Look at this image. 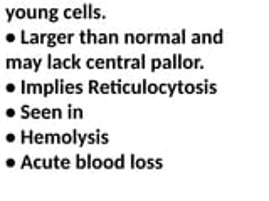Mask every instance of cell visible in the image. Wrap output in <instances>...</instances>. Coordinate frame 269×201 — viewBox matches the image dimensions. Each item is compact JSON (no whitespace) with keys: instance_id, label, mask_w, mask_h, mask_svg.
<instances>
[{"instance_id":"obj_3","label":"cell","mask_w":269,"mask_h":201,"mask_svg":"<svg viewBox=\"0 0 269 201\" xmlns=\"http://www.w3.org/2000/svg\"><path fill=\"white\" fill-rule=\"evenodd\" d=\"M62 143H64V144H69V143H73L74 141V136L73 134H69V133H66V134H62Z\"/></svg>"},{"instance_id":"obj_29","label":"cell","mask_w":269,"mask_h":201,"mask_svg":"<svg viewBox=\"0 0 269 201\" xmlns=\"http://www.w3.org/2000/svg\"><path fill=\"white\" fill-rule=\"evenodd\" d=\"M54 134H46V143H54Z\"/></svg>"},{"instance_id":"obj_4","label":"cell","mask_w":269,"mask_h":201,"mask_svg":"<svg viewBox=\"0 0 269 201\" xmlns=\"http://www.w3.org/2000/svg\"><path fill=\"white\" fill-rule=\"evenodd\" d=\"M73 35H66V34H59L57 35V42H61V44H66V42H71L69 39H71Z\"/></svg>"},{"instance_id":"obj_14","label":"cell","mask_w":269,"mask_h":201,"mask_svg":"<svg viewBox=\"0 0 269 201\" xmlns=\"http://www.w3.org/2000/svg\"><path fill=\"white\" fill-rule=\"evenodd\" d=\"M73 15H74V19H81V17H84V12L81 10V9H74Z\"/></svg>"},{"instance_id":"obj_42","label":"cell","mask_w":269,"mask_h":201,"mask_svg":"<svg viewBox=\"0 0 269 201\" xmlns=\"http://www.w3.org/2000/svg\"><path fill=\"white\" fill-rule=\"evenodd\" d=\"M124 91H126V92H128V91H131V89H133V86H131V84H126V86H124Z\"/></svg>"},{"instance_id":"obj_36","label":"cell","mask_w":269,"mask_h":201,"mask_svg":"<svg viewBox=\"0 0 269 201\" xmlns=\"http://www.w3.org/2000/svg\"><path fill=\"white\" fill-rule=\"evenodd\" d=\"M7 40L14 42V40H15V35H14V34H7Z\"/></svg>"},{"instance_id":"obj_41","label":"cell","mask_w":269,"mask_h":201,"mask_svg":"<svg viewBox=\"0 0 269 201\" xmlns=\"http://www.w3.org/2000/svg\"><path fill=\"white\" fill-rule=\"evenodd\" d=\"M76 92H83V86H81V84H76Z\"/></svg>"},{"instance_id":"obj_37","label":"cell","mask_w":269,"mask_h":201,"mask_svg":"<svg viewBox=\"0 0 269 201\" xmlns=\"http://www.w3.org/2000/svg\"><path fill=\"white\" fill-rule=\"evenodd\" d=\"M7 166H9V168H10V166H15V161L12 159V158H9V159H7Z\"/></svg>"},{"instance_id":"obj_34","label":"cell","mask_w":269,"mask_h":201,"mask_svg":"<svg viewBox=\"0 0 269 201\" xmlns=\"http://www.w3.org/2000/svg\"><path fill=\"white\" fill-rule=\"evenodd\" d=\"M7 91H9V92H12V91H15V86H14V84H7Z\"/></svg>"},{"instance_id":"obj_21","label":"cell","mask_w":269,"mask_h":201,"mask_svg":"<svg viewBox=\"0 0 269 201\" xmlns=\"http://www.w3.org/2000/svg\"><path fill=\"white\" fill-rule=\"evenodd\" d=\"M86 66H88V69H94V67H96V61H94V59H88V61H86Z\"/></svg>"},{"instance_id":"obj_24","label":"cell","mask_w":269,"mask_h":201,"mask_svg":"<svg viewBox=\"0 0 269 201\" xmlns=\"http://www.w3.org/2000/svg\"><path fill=\"white\" fill-rule=\"evenodd\" d=\"M98 42H101V44H106V42H108V35H106V34H101V35H98Z\"/></svg>"},{"instance_id":"obj_28","label":"cell","mask_w":269,"mask_h":201,"mask_svg":"<svg viewBox=\"0 0 269 201\" xmlns=\"http://www.w3.org/2000/svg\"><path fill=\"white\" fill-rule=\"evenodd\" d=\"M109 42H111V44H116V42H118V35H116V34H111V35H109Z\"/></svg>"},{"instance_id":"obj_32","label":"cell","mask_w":269,"mask_h":201,"mask_svg":"<svg viewBox=\"0 0 269 201\" xmlns=\"http://www.w3.org/2000/svg\"><path fill=\"white\" fill-rule=\"evenodd\" d=\"M79 62H81V61H79V57L74 55V69H79Z\"/></svg>"},{"instance_id":"obj_23","label":"cell","mask_w":269,"mask_h":201,"mask_svg":"<svg viewBox=\"0 0 269 201\" xmlns=\"http://www.w3.org/2000/svg\"><path fill=\"white\" fill-rule=\"evenodd\" d=\"M32 64H34V61H31V59H27V61H24V66H22V69H31Z\"/></svg>"},{"instance_id":"obj_7","label":"cell","mask_w":269,"mask_h":201,"mask_svg":"<svg viewBox=\"0 0 269 201\" xmlns=\"http://www.w3.org/2000/svg\"><path fill=\"white\" fill-rule=\"evenodd\" d=\"M31 117H34V119L42 117V111H41V109H37V107H32V111H31Z\"/></svg>"},{"instance_id":"obj_26","label":"cell","mask_w":269,"mask_h":201,"mask_svg":"<svg viewBox=\"0 0 269 201\" xmlns=\"http://www.w3.org/2000/svg\"><path fill=\"white\" fill-rule=\"evenodd\" d=\"M69 166H71V161L67 159V158L61 161V168H69Z\"/></svg>"},{"instance_id":"obj_40","label":"cell","mask_w":269,"mask_h":201,"mask_svg":"<svg viewBox=\"0 0 269 201\" xmlns=\"http://www.w3.org/2000/svg\"><path fill=\"white\" fill-rule=\"evenodd\" d=\"M39 39H41V37L36 35V34H34V35H31V42H39Z\"/></svg>"},{"instance_id":"obj_1","label":"cell","mask_w":269,"mask_h":201,"mask_svg":"<svg viewBox=\"0 0 269 201\" xmlns=\"http://www.w3.org/2000/svg\"><path fill=\"white\" fill-rule=\"evenodd\" d=\"M62 67H64V69H74V55L71 57V59L62 61Z\"/></svg>"},{"instance_id":"obj_39","label":"cell","mask_w":269,"mask_h":201,"mask_svg":"<svg viewBox=\"0 0 269 201\" xmlns=\"http://www.w3.org/2000/svg\"><path fill=\"white\" fill-rule=\"evenodd\" d=\"M12 141H15V136H14V134H9V136H7V143H12Z\"/></svg>"},{"instance_id":"obj_45","label":"cell","mask_w":269,"mask_h":201,"mask_svg":"<svg viewBox=\"0 0 269 201\" xmlns=\"http://www.w3.org/2000/svg\"><path fill=\"white\" fill-rule=\"evenodd\" d=\"M136 39H138V40H136V42H140V44H141V42H145V40H143V35H138V37H136Z\"/></svg>"},{"instance_id":"obj_8","label":"cell","mask_w":269,"mask_h":201,"mask_svg":"<svg viewBox=\"0 0 269 201\" xmlns=\"http://www.w3.org/2000/svg\"><path fill=\"white\" fill-rule=\"evenodd\" d=\"M52 92H54V84H46L44 86V96H49Z\"/></svg>"},{"instance_id":"obj_35","label":"cell","mask_w":269,"mask_h":201,"mask_svg":"<svg viewBox=\"0 0 269 201\" xmlns=\"http://www.w3.org/2000/svg\"><path fill=\"white\" fill-rule=\"evenodd\" d=\"M7 116H9V117H12V116H15V111H14V109H7Z\"/></svg>"},{"instance_id":"obj_22","label":"cell","mask_w":269,"mask_h":201,"mask_svg":"<svg viewBox=\"0 0 269 201\" xmlns=\"http://www.w3.org/2000/svg\"><path fill=\"white\" fill-rule=\"evenodd\" d=\"M93 166L98 169V168H101L103 166V159H99V158H94V163H93Z\"/></svg>"},{"instance_id":"obj_31","label":"cell","mask_w":269,"mask_h":201,"mask_svg":"<svg viewBox=\"0 0 269 201\" xmlns=\"http://www.w3.org/2000/svg\"><path fill=\"white\" fill-rule=\"evenodd\" d=\"M73 89H76V86H73V84H67L66 87H64V91H66V92H71Z\"/></svg>"},{"instance_id":"obj_30","label":"cell","mask_w":269,"mask_h":201,"mask_svg":"<svg viewBox=\"0 0 269 201\" xmlns=\"http://www.w3.org/2000/svg\"><path fill=\"white\" fill-rule=\"evenodd\" d=\"M64 17H66V19H71V17H74V15H73V10L66 9V10H64Z\"/></svg>"},{"instance_id":"obj_5","label":"cell","mask_w":269,"mask_h":201,"mask_svg":"<svg viewBox=\"0 0 269 201\" xmlns=\"http://www.w3.org/2000/svg\"><path fill=\"white\" fill-rule=\"evenodd\" d=\"M34 143H37V144L46 143V134H34Z\"/></svg>"},{"instance_id":"obj_20","label":"cell","mask_w":269,"mask_h":201,"mask_svg":"<svg viewBox=\"0 0 269 201\" xmlns=\"http://www.w3.org/2000/svg\"><path fill=\"white\" fill-rule=\"evenodd\" d=\"M46 164V159H36L34 161V168H42Z\"/></svg>"},{"instance_id":"obj_16","label":"cell","mask_w":269,"mask_h":201,"mask_svg":"<svg viewBox=\"0 0 269 201\" xmlns=\"http://www.w3.org/2000/svg\"><path fill=\"white\" fill-rule=\"evenodd\" d=\"M25 166H31V168H34V163L31 161V158H29V156H25V158H24V164H22V168H25Z\"/></svg>"},{"instance_id":"obj_25","label":"cell","mask_w":269,"mask_h":201,"mask_svg":"<svg viewBox=\"0 0 269 201\" xmlns=\"http://www.w3.org/2000/svg\"><path fill=\"white\" fill-rule=\"evenodd\" d=\"M42 117H52V111H49V109H44L42 111Z\"/></svg>"},{"instance_id":"obj_11","label":"cell","mask_w":269,"mask_h":201,"mask_svg":"<svg viewBox=\"0 0 269 201\" xmlns=\"http://www.w3.org/2000/svg\"><path fill=\"white\" fill-rule=\"evenodd\" d=\"M109 91H111V86H108V84H101L99 86V92L101 94H108Z\"/></svg>"},{"instance_id":"obj_9","label":"cell","mask_w":269,"mask_h":201,"mask_svg":"<svg viewBox=\"0 0 269 201\" xmlns=\"http://www.w3.org/2000/svg\"><path fill=\"white\" fill-rule=\"evenodd\" d=\"M62 67V61L61 59H54V61L51 62V69H61Z\"/></svg>"},{"instance_id":"obj_44","label":"cell","mask_w":269,"mask_h":201,"mask_svg":"<svg viewBox=\"0 0 269 201\" xmlns=\"http://www.w3.org/2000/svg\"><path fill=\"white\" fill-rule=\"evenodd\" d=\"M136 166H140L141 168V166H143V159H136Z\"/></svg>"},{"instance_id":"obj_27","label":"cell","mask_w":269,"mask_h":201,"mask_svg":"<svg viewBox=\"0 0 269 201\" xmlns=\"http://www.w3.org/2000/svg\"><path fill=\"white\" fill-rule=\"evenodd\" d=\"M109 138L106 136V134H99V143H108Z\"/></svg>"},{"instance_id":"obj_6","label":"cell","mask_w":269,"mask_h":201,"mask_svg":"<svg viewBox=\"0 0 269 201\" xmlns=\"http://www.w3.org/2000/svg\"><path fill=\"white\" fill-rule=\"evenodd\" d=\"M76 161H78V163H76V166H78L79 169H81V168H88V163H84V159L79 154L76 156Z\"/></svg>"},{"instance_id":"obj_13","label":"cell","mask_w":269,"mask_h":201,"mask_svg":"<svg viewBox=\"0 0 269 201\" xmlns=\"http://www.w3.org/2000/svg\"><path fill=\"white\" fill-rule=\"evenodd\" d=\"M123 161H124L123 156H121V158H118V159H114V168H118V169H119V168H123V166H124Z\"/></svg>"},{"instance_id":"obj_18","label":"cell","mask_w":269,"mask_h":201,"mask_svg":"<svg viewBox=\"0 0 269 201\" xmlns=\"http://www.w3.org/2000/svg\"><path fill=\"white\" fill-rule=\"evenodd\" d=\"M104 67H106V61L98 59V61H96V69H104Z\"/></svg>"},{"instance_id":"obj_10","label":"cell","mask_w":269,"mask_h":201,"mask_svg":"<svg viewBox=\"0 0 269 201\" xmlns=\"http://www.w3.org/2000/svg\"><path fill=\"white\" fill-rule=\"evenodd\" d=\"M103 166L104 168H114V159H111V158L103 159Z\"/></svg>"},{"instance_id":"obj_15","label":"cell","mask_w":269,"mask_h":201,"mask_svg":"<svg viewBox=\"0 0 269 201\" xmlns=\"http://www.w3.org/2000/svg\"><path fill=\"white\" fill-rule=\"evenodd\" d=\"M61 116H62V111H61V109H57V107L52 109V119H59Z\"/></svg>"},{"instance_id":"obj_2","label":"cell","mask_w":269,"mask_h":201,"mask_svg":"<svg viewBox=\"0 0 269 201\" xmlns=\"http://www.w3.org/2000/svg\"><path fill=\"white\" fill-rule=\"evenodd\" d=\"M98 87H99V82L98 81H94V79H91V81H89V92L96 94V89Z\"/></svg>"},{"instance_id":"obj_38","label":"cell","mask_w":269,"mask_h":201,"mask_svg":"<svg viewBox=\"0 0 269 201\" xmlns=\"http://www.w3.org/2000/svg\"><path fill=\"white\" fill-rule=\"evenodd\" d=\"M59 161H61V159L56 156V158H54V166H56V168H61V163H59Z\"/></svg>"},{"instance_id":"obj_12","label":"cell","mask_w":269,"mask_h":201,"mask_svg":"<svg viewBox=\"0 0 269 201\" xmlns=\"http://www.w3.org/2000/svg\"><path fill=\"white\" fill-rule=\"evenodd\" d=\"M111 91H113V92H121V86H119V81H116V82L111 84Z\"/></svg>"},{"instance_id":"obj_19","label":"cell","mask_w":269,"mask_h":201,"mask_svg":"<svg viewBox=\"0 0 269 201\" xmlns=\"http://www.w3.org/2000/svg\"><path fill=\"white\" fill-rule=\"evenodd\" d=\"M49 14H51V15H49V20H51V22H56L57 20V15H56L57 10H56V9H54V10H49Z\"/></svg>"},{"instance_id":"obj_17","label":"cell","mask_w":269,"mask_h":201,"mask_svg":"<svg viewBox=\"0 0 269 201\" xmlns=\"http://www.w3.org/2000/svg\"><path fill=\"white\" fill-rule=\"evenodd\" d=\"M25 14H27V10H24V9H17V10H15V15L19 17V19H24Z\"/></svg>"},{"instance_id":"obj_43","label":"cell","mask_w":269,"mask_h":201,"mask_svg":"<svg viewBox=\"0 0 269 201\" xmlns=\"http://www.w3.org/2000/svg\"><path fill=\"white\" fill-rule=\"evenodd\" d=\"M93 17H101V12H99V10H93Z\"/></svg>"},{"instance_id":"obj_33","label":"cell","mask_w":269,"mask_h":201,"mask_svg":"<svg viewBox=\"0 0 269 201\" xmlns=\"http://www.w3.org/2000/svg\"><path fill=\"white\" fill-rule=\"evenodd\" d=\"M74 116H78V117H83L84 112L81 111V109H76V111H74Z\"/></svg>"}]
</instances>
